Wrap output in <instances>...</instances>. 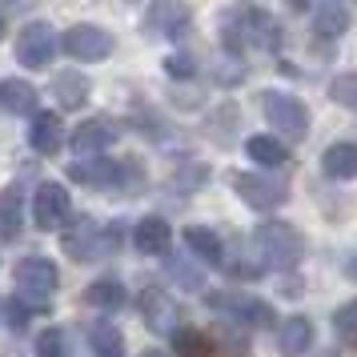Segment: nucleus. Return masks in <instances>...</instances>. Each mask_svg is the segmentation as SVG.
Segmentation results:
<instances>
[{"label": "nucleus", "mask_w": 357, "mask_h": 357, "mask_svg": "<svg viewBox=\"0 0 357 357\" xmlns=\"http://www.w3.org/2000/svg\"><path fill=\"white\" fill-rule=\"evenodd\" d=\"M24 137H29V149H33V153L52 157V153H61V145H65V125H61L56 113H33Z\"/></svg>", "instance_id": "obj_16"}, {"label": "nucleus", "mask_w": 357, "mask_h": 357, "mask_svg": "<svg viewBox=\"0 0 357 357\" xmlns=\"http://www.w3.org/2000/svg\"><path fill=\"white\" fill-rule=\"evenodd\" d=\"M245 36H249V49H261V52L281 49V29H277V20L269 17L265 8H253V4H245Z\"/></svg>", "instance_id": "obj_19"}, {"label": "nucleus", "mask_w": 357, "mask_h": 357, "mask_svg": "<svg viewBox=\"0 0 357 357\" xmlns=\"http://www.w3.org/2000/svg\"><path fill=\"white\" fill-rule=\"evenodd\" d=\"M165 273H169L173 285H181V289H189V293H197L205 285V273L189 257H181V253H165Z\"/></svg>", "instance_id": "obj_27"}, {"label": "nucleus", "mask_w": 357, "mask_h": 357, "mask_svg": "<svg viewBox=\"0 0 357 357\" xmlns=\"http://www.w3.org/2000/svg\"><path fill=\"white\" fill-rule=\"evenodd\" d=\"M321 173L329 181H354L357 177V145L354 141H333L321 153Z\"/></svg>", "instance_id": "obj_21"}, {"label": "nucleus", "mask_w": 357, "mask_h": 357, "mask_svg": "<svg viewBox=\"0 0 357 357\" xmlns=\"http://www.w3.org/2000/svg\"><path fill=\"white\" fill-rule=\"evenodd\" d=\"M24 229V193L17 185L0 189V241H17Z\"/></svg>", "instance_id": "obj_23"}, {"label": "nucleus", "mask_w": 357, "mask_h": 357, "mask_svg": "<svg viewBox=\"0 0 357 357\" xmlns=\"http://www.w3.org/2000/svg\"><path fill=\"white\" fill-rule=\"evenodd\" d=\"M221 345H225L229 357H245V354H249V341H245V333H229V325L221 329Z\"/></svg>", "instance_id": "obj_36"}, {"label": "nucleus", "mask_w": 357, "mask_h": 357, "mask_svg": "<svg viewBox=\"0 0 357 357\" xmlns=\"http://www.w3.org/2000/svg\"><path fill=\"white\" fill-rule=\"evenodd\" d=\"M141 357H169L165 349H149V354H141Z\"/></svg>", "instance_id": "obj_39"}, {"label": "nucleus", "mask_w": 357, "mask_h": 357, "mask_svg": "<svg viewBox=\"0 0 357 357\" xmlns=\"http://www.w3.org/2000/svg\"><path fill=\"white\" fill-rule=\"evenodd\" d=\"M213 77H217V84H225V89L229 84H241L245 81V65H237V61H221Z\"/></svg>", "instance_id": "obj_35"}, {"label": "nucleus", "mask_w": 357, "mask_h": 357, "mask_svg": "<svg viewBox=\"0 0 357 357\" xmlns=\"http://www.w3.org/2000/svg\"><path fill=\"white\" fill-rule=\"evenodd\" d=\"M221 45H225L229 61H241L249 52V36H245V8H229L221 17Z\"/></svg>", "instance_id": "obj_25"}, {"label": "nucleus", "mask_w": 357, "mask_h": 357, "mask_svg": "<svg viewBox=\"0 0 357 357\" xmlns=\"http://www.w3.org/2000/svg\"><path fill=\"white\" fill-rule=\"evenodd\" d=\"M0 109L13 116H33L36 113V89L20 77H4L0 81Z\"/></svg>", "instance_id": "obj_22"}, {"label": "nucleus", "mask_w": 357, "mask_h": 357, "mask_svg": "<svg viewBox=\"0 0 357 357\" xmlns=\"http://www.w3.org/2000/svg\"><path fill=\"white\" fill-rule=\"evenodd\" d=\"M313 349V321L293 313L277 325V354L281 357H305Z\"/></svg>", "instance_id": "obj_17"}, {"label": "nucleus", "mask_w": 357, "mask_h": 357, "mask_svg": "<svg viewBox=\"0 0 357 357\" xmlns=\"http://www.w3.org/2000/svg\"><path fill=\"white\" fill-rule=\"evenodd\" d=\"M141 317H145V325L153 329V333H173V329H177L181 309L161 285H149V289L141 293Z\"/></svg>", "instance_id": "obj_13"}, {"label": "nucleus", "mask_w": 357, "mask_h": 357, "mask_svg": "<svg viewBox=\"0 0 357 357\" xmlns=\"http://www.w3.org/2000/svg\"><path fill=\"white\" fill-rule=\"evenodd\" d=\"M165 77H169V81H193L197 61L189 52H173V56H165Z\"/></svg>", "instance_id": "obj_34"}, {"label": "nucleus", "mask_w": 357, "mask_h": 357, "mask_svg": "<svg viewBox=\"0 0 357 357\" xmlns=\"http://www.w3.org/2000/svg\"><path fill=\"white\" fill-rule=\"evenodd\" d=\"M89 337H93V354L97 357H129V349H125V333H121L113 321H97Z\"/></svg>", "instance_id": "obj_29"}, {"label": "nucleus", "mask_w": 357, "mask_h": 357, "mask_svg": "<svg viewBox=\"0 0 357 357\" xmlns=\"http://www.w3.org/2000/svg\"><path fill=\"white\" fill-rule=\"evenodd\" d=\"M68 189L61 181H45V185H36L33 193V221L36 229H61L68 221Z\"/></svg>", "instance_id": "obj_11"}, {"label": "nucleus", "mask_w": 357, "mask_h": 357, "mask_svg": "<svg viewBox=\"0 0 357 357\" xmlns=\"http://www.w3.org/2000/svg\"><path fill=\"white\" fill-rule=\"evenodd\" d=\"M205 305L225 317V325H249V329H269L277 321L273 305L265 297H253V293H241V289H213L205 293Z\"/></svg>", "instance_id": "obj_3"}, {"label": "nucleus", "mask_w": 357, "mask_h": 357, "mask_svg": "<svg viewBox=\"0 0 357 357\" xmlns=\"http://www.w3.org/2000/svg\"><path fill=\"white\" fill-rule=\"evenodd\" d=\"M185 249H189V257H197L201 265H213V269H221V261H225V241L213 233L209 225H185Z\"/></svg>", "instance_id": "obj_18"}, {"label": "nucleus", "mask_w": 357, "mask_h": 357, "mask_svg": "<svg viewBox=\"0 0 357 357\" xmlns=\"http://www.w3.org/2000/svg\"><path fill=\"white\" fill-rule=\"evenodd\" d=\"M329 325H333V337H337L341 345H349V349H357V297H349V301H341V305L333 309V317H329Z\"/></svg>", "instance_id": "obj_30"}, {"label": "nucleus", "mask_w": 357, "mask_h": 357, "mask_svg": "<svg viewBox=\"0 0 357 357\" xmlns=\"http://www.w3.org/2000/svg\"><path fill=\"white\" fill-rule=\"evenodd\" d=\"M169 337H173V354L169 357H213V341L193 325H177Z\"/></svg>", "instance_id": "obj_26"}, {"label": "nucleus", "mask_w": 357, "mask_h": 357, "mask_svg": "<svg viewBox=\"0 0 357 357\" xmlns=\"http://www.w3.org/2000/svg\"><path fill=\"white\" fill-rule=\"evenodd\" d=\"M17 65L24 68H45L56 56V33H52L49 20H33V24H24L17 36Z\"/></svg>", "instance_id": "obj_9"}, {"label": "nucleus", "mask_w": 357, "mask_h": 357, "mask_svg": "<svg viewBox=\"0 0 357 357\" xmlns=\"http://www.w3.org/2000/svg\"><path fill=\"white\" fill-rule=\"evenodd\" d=\"M116 141V129L113 121H105V116H97V121H84V125H77V132H73V153H77V161H93V157H105V149Z\"/></svg>", "instance_id": "obj_12"}, {"label": "nucleus", "mask_w": 357, "mask_h": 357, "mask_svg": "<svg viewBox=\"0 0 357 357\" xmlns=\"http://www.w3.org/2000/svg\"><path fill=\"white\" fill-rule=\"evenodd\" d=\"M329 97H333V105L357 113V73H337V77L329 81Z\"/></svg>", "instance_id": "obj_31"}, {"label": "nucleus", "mask_w": 357, "mask_h": 357, "mask_svg": "<svg viewBox=\"0 0 357 357\" xmlns=\"http://www.w3.org/2000/svg\"><path fill=\"white\" fill-rule=\"evenodd\" d=\"M56 49L65 52L68 61H84V65H93V61H109V56H113L116 36L109 33V29H100V24L81 20V24L65 29V36L56 40Z\"/></svg>", "instance_id": "obj_5"}, {"label": "nucleus", "mask_w": 357, "mask_h": 357, "mask_svg": "<svg viewBox=\"0 0 357 357\" xmlns=\"http://www.w3.org/2000/svg\"><path fill=\"white\" fill-rule=\"evenodd\" d=\"M249 245H253V253H257L261 265H265V269H277V273L297 269L301 257H305V241H301V233H297L289 221H273V217H269V221H257Z\"/></svg>", "instance_id": "obj_1"}, {"label": "nucleus", "mask_w": 357, "mask_h": 357, "mask_svg": "<svg viewBox=\"0 0 357 357\" xmlns=\"http://www.w3.org/2000/svg\"><path fill=\"white\" fill-rule=\"evenodd\" d=\"M237 257H225L221 261V269H229L233 277H245V281H253V277L265 273V265L257 261V253H249V249H233Z\"/></svg>", "instance_id": "obj_33"}, {"label": "nucleus", "mask_w": 357, "mask_h": 357, "mask_svg": "<svg viewBox=\"0 0 357 357\" xmlns=\"http://www.w3.org/2000/svg\"><path fill=\"white\" fill-rule=\"evenodd\" d=\"M33 357H68V337L61 325H49L33 345Z\"/></svg>", "instance_id": "obj_32"}, {"label": "nucleus", "mask_w": 357, "mask_h": 357, "mask_svg": "<svg viewBox=\"0 0 357 357\" xmlns=\"http://www.w3.org/2000/svg\"><path fill=\"white\" fill-rule=\"evenodd\" d=\"M68 177L93 185V189H121V193H141L145 189V169L141 161H113V157H93V161H73Z\"/></svg>", "instance_id": "obj_2"}, {"label": "nucleus", "mask_w": 357, "mask_h": 357, "mask_svg": "<svg viewBox=\"0 0 357 357\" xmlns=\"http://www.w3.org/2000/svg\"><path fill=\"white\" fill-rule=\"evenodd\" d=\"M0 321H4V301H0Z\"/></svg>", "instance_id": "obj_40"}, {"label": "nucleus", "mask_w": 357, "mask_h": 357, "mask_svg": "<svg viewBox=\"0 0 357 357\" xmlns=\"http://www.w3.org/2000/svg\"><path fill=\"white\" fill-rule=\"evenodd\" d=\"M61 241H65V249L73 253V261H93V257L113 253L116 245H121V225H97V221L81 217L77 225L65 229Z\"/></svg>", "instance_id": "obj_6"}, {"label": "nucleus", "mask_w": 357, "mask_h": 357, "mask_svg": "<svg viewBox=\"0 0 357 357\" xmlns=\"http://www.w3.org/2000/svg\"><path fill=\"white\" fill-rule=\"evenodd\" d=\"M125 297H129V293H125V285H121L116 277H97V281L84 289V301L97 305V309H121Z\"/></svg>", "instance_id": "obj_28"}, {"label": "nucleus", "mask_w": 357, "mask_h": 357, "mask_svg": "<svg viewBox=\"0 0 357 357\" xmlns=\"http://www.w3.org/2000/svg\"><path fill=\"white\" fill-rule=\"evenodd\" d=\"M245 157L257 165V169H281V165L289 161V149L281 137L273 132H253L249 141H245Z\"/></svg>", "instance_id": "obj_20"}, {"label": "nucleus", "mask_w": 357, "mask_h": 357, "mask_svg": "<svg viewBox=\"0 0 357 357\" xmlns=\"http://www.w3.org/2000/svg\"><path fill=\"white\" fill-rule=\"evenodd\" d=\"M145 29L161 40H185L193 29V8L189 4H149Z\"/></svg>", "instance_id": "obj_10"}, {"label": "nucleus", "mask_w": 357, "mask_h": 357, "mask_svg": "<svg viewBox=\"0 0 357 357\" xmlns=\"http://www.w3.org/2000/svg\"><path fill=\"white\" fill-rule=\"evenodd\" d=\"M0 36H4V17H0Z\"/></svg>", "instance_id": "obj_41"}, {"label": "nucleus", "mask_w": 357, "mask_h": 357, "mask_svg": "<svg viewBox=\"0 0 357 357\" xmlns=\"http://www.w3.org/2000/svg\"><path fill=\"white\" fill-rule=\"evenodd\" d=\"M233 189L249 209L257 213H273L289 201V185L269 177V173H233Z\"/></svg>", "instance_id": "obj_7"}, {"label": "nucleus", "mask_w": 357, "mask_h": 357, "mask_svg": "<svg viewBox=\"0 0 357 357\" xmlns=\"http://www.w3.org/2000/svg\"><path fill=\"white\" fill-rule=\"evenodd\" d=\"M4 313H8V321H13V329H24V325H29V301H24V297H17V301H8V305H4Z\"/></svg>", "instance_id": "obj_37"}, {"label": "nucleus", "mask_w": 357, "mask_h": 357, "mask_svg": "<svg viewBox=\"0 0 357 357\" xmlns=\"http://www.w3.org/2000/svg\"><path fill=\"white\" fill-rule=\"evenodd\" d=\"M169 245H173V229L165 217H141L137 225H132V249L137 253H145V257H165L169 253Z\"/></svg>", "instance_id": "obj_14"}, {"label": "nucleus", "mask_w": 357, "mask_h": 357, "mask_svg": "<svg viewBox=\"0 0 357 357\" xmlns=\"http://www.w3.org/2000/svg\"><path fill=\"white\" fill-rule=\"evenodd\" d=\"M309 17H313V33L321 36V40H341V36L349 33V24H354L349 4H341V0L313 4V8H309Z\"/></svg>", "instance_id": "obj_15"}, {"label": "nucleus", "mask_w": 357, "mask_h": 357, "mask_svg": "<svg viewBox=\"0 0 357 357\" xmlns=\"http://www.w3.org/2000/svg\"><path fill=\"white\" fill-rule=\"evenodd\" d=\"M261 113H265V121H269L281 137H289V141H305L309 137L313 113H309L305 100L285 93V89H265V93H261Z\"/></svg>", "instance_id": "obj_4"}, {"label": "nucleus", "mask_w": 357, "mask_h": 357, "mask_svg": "<svg viewBox=\"0 0 357 357\" xmlns=\"http://www.w3.org/2000/svg\"><path fill=\"white\" fill-rule=\"evenodd\" d=\"M345 273H349V277H354V281H357V249H354V253H349V261H345Z\"/></svg>", "instance_id": "obj_38"}, {"label": "nucleus", "mask_w": 357, "mask_h": 357, "mask_svg": "<svg viewBox=\"0 0 357 357\" xmlns=\"http://www.w3.org/2000/svg\"><path fill=\"white\" fill-rule=\"evenodd\" d=\"M13 277H17V293L24 301H33V305L49 301L52 293H56V285H61V269L49 257H24Z\"/></svg>", "instance_id": "obj_8"}, {"label": "nucleus", "mask_w": 357, "mask_h": 357, "mask_svg": "<svg viewBox=\"0 0 357 357\" xmlns=\"http://www.w3.org/2000/svg\"><path fill=\"white\" fill-rule=\"evenodd\" d=\"M52 97H56V105H61L65 113L84 109V105H89V81H84L81 73H56V77H52Z\"/></svg>", "instance_id": "obj_24"}]
</instances>
